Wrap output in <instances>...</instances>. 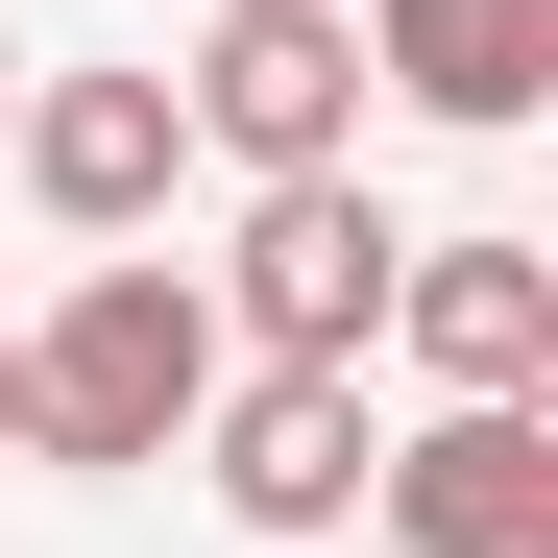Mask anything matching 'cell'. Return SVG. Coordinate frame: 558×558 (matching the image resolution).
Wrapping results in <instances>:
<instances>
[{"instance_id": "5", "label": "cell", "mask_w": 558, "mask_h": 558, "mask_svg": "<svg viewBox=\"0 0 558 558\" xmlns=\"http://www.w3.org/2000/svg\"><path fill=\"white\" fill-rule=\"evenodd\" d=\"M364 510H389V558H558V413H413L389 461H364Z\"/></svg>"}, {"instance_id": "10", "label": "cell", "mask_w": 558, "mask_h": 558, "mask_svg": "<svg viewBox=\"0 0 558 558\" xmlns=\"http://www.w3.org/2000/svg\"><path fill=\"white\" fill-rule=\"evenodd\" d=\"M0 122H25V49H0Z\"/></svg>"}, {"instance_id": "7", "label": "cell", "mask_w": 558, "mask_h": 558, "mask_svg": "<svg viewBox=\"0 0 558 558\" xmlns=\"http://www.w3.org/2000/svg\"><path fill=\"white\" fill-rule=\"evenodd\" d=\"M0 170H25L73 243H146V219H170V170H195V122H170V73H25Z\"/></svg>"}, {"instance_id": "3", "label": "cell", "mask_w": 558, "mask_h": 558, "mask_svg": "<svg viewBox=\"0 0 558 558\" xmlns=\"http://www.w3.org/2000/svg\"><path fill=\"white\" fill-rule=\"evenodd\" d=\"M170 122H195L243 195L267 170H364V25L340 0H219V25L170 49Z\"/></svg>"}, {"instance_id": "2", "label": "cell", "mask_w": 558, "mask_h": 558, "mask_svg": "<svg viewBox=\"0 0 558 558\" xmlns=\"http://www.w3.org/2000/svg\"><path fill=\"white\" fill-rule=\"evenodd\" d=\"M389 267H413V219L364 170H267L243 243L195 267V316H219V364H389Z\"/></svg>"}, {"instance_id": "1", "label": "cell", "mask_w": 558, "mask_h": 558, "mask_svg": "<svg viewBox=\"0 0 558 558\" xmlns=\"http://www.w3.org/2000/svg\"><path fill=\"white\" fill-rule=\"evenodd\" d=\"M195 413H219V316H195V267L98 243V267H73V292L25 316V461L122 486V461H170Z\"/></svg>"}, {"instance_id": "8", "label": "cell", "mask_w": 558, "mask_h": 558, "mask_svg": "<svg viewBox=\"0 0 558 558\" xmlns=\"http://www.w3.org/2000/svg\"><path fill=\"white\" fill-rule=\"evenodd\" d=\"M340 25H364V98H413L461 146H510L558 98V0H340Z\"/></svg>"}, {"instance_id": "4", "label": "cell", "mask_w": 558, "mask_h": 558, "mask_svg": "<svg viewBox=\"0 0 558 558\" xmlns=\"http://www.w3.org/2000/svg\"><path fill=\"white\" fill-rule=\"evenodd\" d=\"M219 486V534H267V558H316V534H364V461H389V413H364V364H219V413L170 437Z\"/></svg>"}, {"instance_id": "6", "label": "cell", "mask_w": 558, "mask_h": 558, "mask_svg": "<svg viewBox=\"0 0 558 558\" xmlns=\"http://www.w3.org/2000/svg\"><path fill=\"white\" fill-rule=\"evenodd\" d=\"M389 340L437 364V413H510V389H558V243H510V219L413 243V267H389Z\"/></svg>"}, {"instance_id": "9", "label": "cell", "mask_w": 558, "mask_h": 558, "mask_svg": "<svg viewBox=\"0 0 558 558\" xmlns=\"http://www.w3.org/2000/svg\"><path fill=\"white\" fill-rule=\"evenodd\" d=\"M0 461H25V316H0Z\"/></svg>"}]
</instances>
